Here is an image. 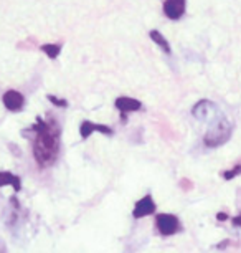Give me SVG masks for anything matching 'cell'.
<instances>
[{
  "instance_id": "16",
  "label": "cell",
  "mask_w": 241,
  "mask_h": 253,
  "mask_svg": "<svg viewBox=\"0 0 241 253\" xmlns=\"http://www.w3.org/2000/svg\"><path fill=\"white\" fill-rule=\"evenodd\" d=\"M0 253H8V252H7V247H5V243H3L2 240H0Z\"/></svg>"
},
{
  "instance_id": "12",
  "label": "cell",
  "mask_w": 241,
  "mask_h": 253,
  "mask_svg": "<svg viewBox=\"0 0 241 253\" xmlns=\"http://www.w3.org/2000/svg\"><path fill=\"white\" fill-rule=\"evenodd\" d=\"M41 51L46 53V56H50L51 60H55L56 56L61 53V46L60 45H51V43H46L41 46Z\"/></svg>"
},
{
  "instance_id": "9",
  "label": "cell",
  "mask_w": 241,
  "mask_h": 253,
  "mask_svg": "<svg viewBox=\"0 0 241 253\" xmlns=\"http://www.w3.org/2000/svg\"><path fill=\"white\" fill-rule=\"evenodd\" d=\"M192 113L197 119H207L211 113H215V106L211 101H200L193 106Z\"/></svg>"
},
{
  "instance_id": "6",
  "label": "cell",
  "mask_w": 241,
  "mask_h": 253,
  "mask_svg": "<svg viewBox=\"0 0 241 253\" xmlns=\"http://www.w3.org/2000/svg\"><path fill=\"white\" fill-rule=\"evenodd\" d=\"M185 0H165L164 13L170 20H178L185 13Z\"/></svg>"
},
{
  "instance_id": "7",
  "label": "cell",
  "mask_w": 241,
  "mask_h": 253,
  "mask_svg": "<svg viewBox=\"0 0 241 253\" xmlns=\"http://www.w3.org/2000/svg\"><path fill=\"white\" fill-rule=\"evenodd\" d=\"M116 108L121 111V116H122V121H126V114L127 113H132V111H139L142 109V103L139 99H134V98H127V96H121L116 99Z\"/></svg>"
},
{
  "instance_id": "4",
  "label": "cell",
  "mask_w": 241,
  "mask_h": 253,
  "mask_svg": "<svg viewBox=\"0 0 241 253\" xmlns=\"http://www.w3.org/2000/svg\"><path fill=\"white\" fill-rule=\"evenodd\" d=\"M155 209H157V207H155V202H154L152 195H144V197L134 205L132 217H134V218H144L147 215H152V213L155 212Z\"/></svg>"
},
{
  "instance_id": "13",
  "label": "cell",
  "mask_w": 241,
  "mask_h": 253,
  "mask_svg": "<svg viewBox=\"0 0 241 253\" xmlns=\"http://www.w3.org/2000/svg\"><path fill=\"white\" fill-rule=\"evenodd\" d=\"M240 174H241V166H236L231 170H225V172L221 174V175H223L225 180H231V179H235L236 175H240Z\"/></svg>"
},
{
  "instance_id": "2",
  "label": "cell",
  "mask_w": 241,
  "mask_h": 253,
  "mask_svg": "<svg viewBox=\"0 0 241 253\" xmlns=\"http://www.w3.org/2000/svg\"><path fill=\"white\" fill-rule=\"evenodd\" d=\"M231 137V124L225 116H218L211 123L210 129L203 136V142L208 147H218L228 142Z\"/></svg>"
},
{
  "instance_id": "10",
  "label": "cell",
  "mask_w": 241,
  "mask_h": 253,
  "mask_svg": "<svg viewBox=\"0 0 241 253\" xmlns=\"http://www.w3.org/2000/svg\"><path fill=\"white\" fill-rule=\"evenodd\" d=\"M3 185H12L13 190L18 192V190L22 189V180L18 175L7 172V170H2V172H0V187H3Z\"/></svg>"
},
{
  "instance_id": "8",
  "label": "cell",
  "mask_w": 241,
  "mask_h": 253,
  "mask_svg": "<svg viewBox=\"0 0 241 253\" xmlns=\"http://www.w3.org/2000/svg\"><path fill=\"white\" fill-rule=\"evenodd\" d=\"M93 132H103V134L111 136L114 131H112L109 126H104V124H94L91 121H83L81 126H79V134H81L83 139H88Z\"/></svg>"
},
{
  "instance_id": "14",
  "label": "cell",
  "mask_w": 241,
  "mask_h": 253,
  "mask_svg": "<svg viewBox=\"0 0 241 253\" xmlns=\"http://www.w3.org/2000/svg\"><path fill=\"white\" fill-rule=\"evenodd\" d=\"M48 99L55 104V106H60V108H66V106H68V103H66L65 99H58L56 96H53V94H48Z\"/></svg>"
},
{
  "instance_id": "15",
  "label": "cell",
  "mask_w": 241,
  "mask_h": 253,
  "mask_svg": "<svg viewBox=\"0 0 241 253\" xmlns=\"http://www.w3.org/2000/svg\"><path fill=\"white\" fill-rule=\"evenodd\" d=\"M231 222H233V225H236V227H241V213H240L238 217L231 218Z\"/></svg>"
},
{
  "instance_id": "1",
  "label": "cell",
  "mask_w": 241,
  "mask_h": 253,
  "mask_svg": "<svg viewBox=\"0 0 241 253\" xmlns=\"http://www.w3.org/2000/svg\"><path fill=\"white\" fill-rule=\"evenodd\" d=\"M35 132L33 137V156L35 161L41 169L51 167L56 162L60 156V124L51 119V121H45L43 118H36V124L32 127Z\"/></svg>"
},
{
  "instance_id": "11",
  "label": "cell",
  "mask_w": 241,
  "mask_h": 253,
  "mask_svg": "<svg viewBox=\"0 0 241 253\" xmlns=\"http://www.w3.org/2000/svg\"><path fill=\"white\" fill-rule=\"evenodd\" d=\"M150 38H152L154 43H157L160 48L165 51V53H170V45H169V42L165 40V37L162 35V33L157 32V30H152V32H150Z\"/></svg>"
},
{
  "instance_id": "17",
  "label": "cell",
  "mask_w": 241,
  "mask_h": 253,
  "mask_svg": "<svg viewBox=\"0 0 241 253\" xmlns=\"http://www.w3.org/2000/svg\"><path fill=\"white\" fill-rule=\"evenodd\" d=\"M216 218H218V220H226V218H228V215H226V213H223V212H220L218 215H216Z\"/></svg>"
},
{
  "instance_id": "3",
  "label": "cell",
  "mask_w": 241,
  "mask_h": 253,
  "mask_svg": "<svg viewBox=\"0 0 241 253\" xmlns=\"http://www.w3.org/2000/svg\"><path fill=\"white\" fill-rule=\"evenodd\" d=\"M155 227H157L160 235H164V237L175 235L177 232L182 230L178 218L175 215H172V213H159V215L155 217Z\"/></svg>"
},
{
  "instance_id": "5",
  "label": "cell",
  "mask_w": 241,
  "mask_h": 253,
  "mask_svg": "<svg viewBox=\"0 0 241 253\" xmlns=\"http://www.w3.org/2000/svg\"><path fill=\"white\" fill-rule=\"evenodd\" d=\"M2 101H3V106L12 113L22 111L23 106H25V98H23V94L15 91V89H8V91L3 94Z\"/></svg>"
}]
</instances>
